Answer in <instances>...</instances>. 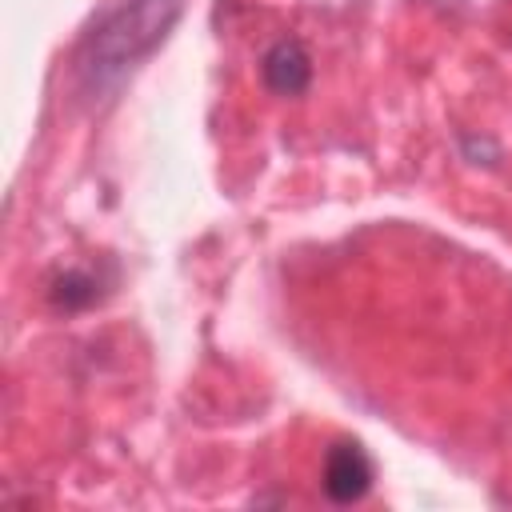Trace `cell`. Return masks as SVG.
<instances>
[{
	"instance_id": "277c9868",
	"label": "cell",
	"mask_w": 512,
	"mask_h": 512,
	"mask_svg": "<svg viewBox=\"0 0 512 512\" xmlns=\"http://www.w3.org/2000/svg\"><path fill=\"white\" fill-rule=\"evenodd\" d=\"M92 296H96V292H92V280H88L84 272H64V276L56 280V288H52V300H56L60 308H84Z\"/></svg>"
},
{
	"instance_id": "7a4b0ae2",
	"label": "cell",
	"mask_w": 512,
	"mask_h": 512,
	"mask_svg": "<svg viewBox=\"0 0 512 512\" xmlns=\"http://www.w3.org/2000/svg\"><path fill=\"white\" fill-rule=\"evenodd\" d=\"M372 460L356 440H336L324 452V468H320V488L332 504H356L368 496L372 488Z\"/></svg>"
},
{
	"instance_id": "3957f363",
	"label": "cell",
	"mask_w": 512,
	"mask_h": 512,
	"mask_svg": "<svg viewBox=\"0 0 512 512\" xmlns=\"http://www.w3.org/2000/svg\"><path fill=\"white\" fill-rule=\"evenodd\" d=\"M260 80L276 96H300L312 84V56L300 40H276L260 60Z\"/></svg>"
},
{
	"instance_id": "6da1fadb",
	"label": "cell",
	"mask_w": 512,
	"mask_h": 512,
	"mask_svg": "<svg viewBox=\"0 0 512 512\" xmlns=\"http://www.w3.org/2000/svg\"><path fill=\"white\" fill-rule=\"evenodd\" d=\"M180 16V0H128L124 8H116L92 36L88 44V60L84 68L96 76V84L112 72H120L124 64H132L136 56L152 52L164 32L176 24Z\"/></svg>"
}]
</instances>
